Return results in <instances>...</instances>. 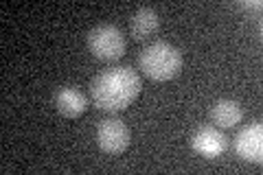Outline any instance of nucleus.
<instances>
[{"mask_svg":"<svg viewBox=\"0 0 263 175\" xmlns=\"http://www.w3.org/2000/svg\"><path fill=\"white\" fill-rule=\"evenodd\" d=\"M143 81L129 66H112L90 81V99L103 112H123L138 99Z\"/></svg>","mask_w":263,"mask_h":175,"instance_id":"nucleus-1","label":"nucleus"},{"mask_svg":"<svg viewBox=\"0 0 263 175\" xmlns=\"http://www.w3.org/2000/svg\"><path fill=\"white\" fill-rule=\"evenodd\" d=\"M138 66L145 77L154 81H171L182 70V53L169 42H152L141 51Z\"/></svg>","mask_w":263,"mask_h":175,"instance_id":"nucleus-2","label":"nucleus"},{"mask_svg":"<svg viewBox=\"0 0 263 175\" xmlns=\"http://www.w3.org/2000/svg\"><path fill=\"white\" fill-rule=\"evenodd\" d=\"M88 48L97 60L117 62L127 51V37L114 24H99L88 33Z\"/></svg>","mask_w":263,"mask_h":175,"instance_id":"nucleus-3","label":"nucleus"},{"mask_svg":"<svg viewBox=\"0 0 263 175\" xmlns=\"http://www.w3.org/2000/svg\"><path fill=\"white\" fill-rule=\"evenodd\" d=\"M97 145L110 155H121L129 147V129L117 116L103 119L97 127Z\"/></svg>","mask_w":263,"mask_h":175,"instance_id":"nucleus-4","label":"nucleus"},{"mask_svg":"<svg viewBox=\"0 0 263 175\" xmlns=\"http://www.w3.org/2000/svg\"><path fill=\"white\" fill-rule=\"evenodd\" d=\"M235 153L246 162H261L263 160V125L252 123L239 129L235 138Z\"/></svg>","mask_w":263,"mask_h":175,"instance_id":"nucleus-5","label":"nucleus"},{"mask_svg":"<svg viewBox=\"0 0 263 175\" xmlns=\"http://www.w3.org/2000/svg\"><path fill=\"white\" fill-rule=\"evenodd\" d=\"M191 147L202 158H219L228 149V138L219 127H200L191 136Z\"/></svg>","mask_w":263,"mask_h":175,"instance_id":"nucleus-6","label":"nucleus"},{"mask_svg":"<svg viewBox=\"0 0 263 175\" xmlns=\"http://www.w3.org/2000/svg\"><path fill=\"white\" fill-rule=\"evenodd\" d=\"M55 107L57 112L66 119H77L88 110V99L81 90L75 88H62L55 94Z\"/></svg>","mask_w":263,"mask_h":175,"instance_id":"nucleus-7","label":"nucleus"},{"mask_svg":"<svg viewBox=\"0 0 263 175\" xmlns=\"http://www.w3.org/2000/svg\"><path fill=\"white\" fill-rule=\"evenodd\" d=\"M158 29H160V18H158V13H156V9H152V7H141L129 20L132 37H134L136 42L149 40Z\"/></svg>","mask_w":263,"mask_h":175,"instance_id":"nucleus-8","label":"nucleus"},{"mask_svg":"<svg viewBox=\"0 0 263 175\" xmlns=\"http://www.w3.org/2000/svg\"><path fill=\"white\" fill-rule=\"evenodd\" d=\"M241 119H243V110L233 99H219L211 110V121L215 123V127H221V129L235 127V125L241 123Z\"/></svg>","mask_w":263,"mask_h":175,"instance_id":"nucleus-9","label":"nucleus"},{"mask_svg":"<svg viewBox=\"0 0 263 175\" xmlns=\"http://www.w3.org/2000/svg\"><path fill=\"white\" fill-rule=\"evenodd\" d=\"M246 9H261V0H254V3H241Z\"/></svg>","mask_w":263,"mask_h":175,"instance_id":"nucleus-10","label":"nucleus"}]
</instances>
